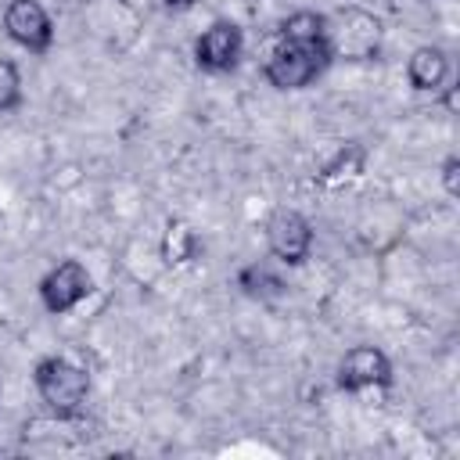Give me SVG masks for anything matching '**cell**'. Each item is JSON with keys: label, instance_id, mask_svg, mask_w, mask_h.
Listing matches in <instances>:
<instances>
[{"label": "cell", "instance_id": "obj_1", "mask_svg": "<svg viewBox=\"0 0 460 460\" xmlns=\"http://www.w3.org/2000/svg\"><path fill=\"white\" fill-rule=\"evenodd\" d=\"M334 47L331 40H316V43H291L280 40V47L270 54L266 61V83L277 90H302L309 86L316 75H323V68L331 65Z\"/></svg>", "mask_w": 460, "mask_h": 460}, {"label": "cell", "instance_id": "obj_8", "mask_svg": "<svg viewBox=\"0 0 460 460\" xmlns=\"http://www.w3.org/2000/svg\"><path fill=\"white\" fill-rule=\"evenodd\" d=\"M406 75L413 83V90H438L449 75V58L438 47H417L406 61Z\"/></svg>", "mask_w": 460, "mask_h": 460}, {"label": "cell", "instance_id": "obj_3", "mask_svg": "<svg viewBox=\"0 0 460 460\" xmlns=\"http://www.w3.org/2000/svg\"><path fill=\"white\" fill-rule=\"evenodd\" d=\"M266 244H270V252H273L280 262L298 266V262L309 255V248H313V226H309V219H305L302 212H295V208H277V212L266 219Z\"/></svg>", "mask_w": 460, "mask_h": 460}, {"label": "cell", "instance_id": "obj_11", "mask_svg": "<svg viewBox=\"0 0 460 460\" xmlns=\"http://www.w3.org/2000/svg\"><path fill=\"white\" fill-rule=\"evenodd\" d=\"M241 288H244L252 298H273V295L284 291L280 277H273L266 266H248V270H241Z\"/></svg>", "mask_w": 460, "mask_h": 460}, {"label": "cell", "instance_id": "obj_2", "mask_svg": "<svg viewBox=\"0 0 460 460\" xmlns=\"http://www.w3.org/2000/svg\"><path fill=\"white\" fill-rule=\"evenodd\" d=\"M36 392L47 402V410H54L58 417H72L83 410L86 395H90V374L61 356H47L36 363Z\"/></svg>", "mask_w": 460, "mask_h": 460}, {"label": "cell", "instance_id": "obj_13", "mask_svg": "<svg viewBox=\"0 0 460 460\" xmlns=\"http://www.w3.org/2000/svg\"><path fill=\"white\" fill-rule=\"evenodd\" d=\"M442 183H446V194H460V158L456 155H449L446 158V165H442Z\"/></svg>", "mask_w": 460, "mask_h": 460}, {"label": "cell", "instance_id": "obj_4", "mask_svg": "<svg viewBox=\"0 0 460 460\" xmlns=\"http://www.w3.org/2000/svg\"><path fill=\"white\" fill-rule=\"evenodd\" d=\"M90 284L93 280H90L86 266L79 259H65L40 280V302L47 313H68L90 295Z\"/></svg>", "mask_w": 460, "mask_h": 460}, {"label": "cell", "instance_id": "obj_7", "mask_svg": "<svg viewBox=\"0 0 460 460\" xmlns=\"http://www.w3.org/2000/svg\"><path fill=\"white\" fill-rule=\"evenodd\" d=\"M374 385H392V363L381 349L374 345H356L341 356L338 363V388L341 392H359V388H374Z\"/></svg>", "mask_w": 460, "mask_h": 460}, {"label": "cell", "instance_id": "obj_12", "mask_svg": "<svg viewBox=\"0 0 460 460\" xmlns=\"http://www.w3.org/2000/svg\"><path fill=\"white\" fill-rule=\"evenodd\" d=\"M18 101H22V79H18V68H14V61H0V111L18 108Z\"/></svg>", "mask_w": 460, "mask_h": 460}, {"label": "cell", "instance_id": "obj_6", "mask_svg": "<svg viewBox=\"0 0 460 460\" xmlns=\"http://www.w3.org/2000/svg\"><path fill=\"white\" fill-rule=\"evenodd\" d=\"M4 29L18 47H25L32 54H43L54 40L50 14L43 11L40 0H11L7 11H4Z\"/></svg>", "mask_w": 460, "mask_h": 460}, {"label": "cell", "instance_id": "obj_10", "mask_svg": "<svg viewBox=\"0 0 460 460\" xmlns=\"http://www.w3.org/2000/svg\"><path fill=\"white\" fill-rule=\"evenodd\" d=\"M194 252H198V237H194V230L187 226V223H169L165 226V237H162V259L169 262V266H180V262H187V259H194Z\"/></svg>", "mask_w": 460, "mask_h": 460}, {"label": "cell", "instance_id": "obj_9", "mask_svg": "<svg viewBox=\"0 0 460 460\" xmlns=\"http://www.w3.org/2000/svg\"><path fill=\"white\" fill-rule=\"evenodd\" d=\"M280 36L291 43H316V40H327V22L316 11H295L284 18Z\"/></svg>", "mask_w": 460, "mask_h": 460}, {"label": "cell", "instance_id": "obj_14", "mask_svg": "<svg viewBox=\"0 0 460 460\" xmlns=\"http://www.w3.org/2000/svg\"><path fill=\"white\" fill-rule=\"evenodd\" d=\"M162 7H172V11H183V7H190L194 0H158Z\"/></svg>", "mask_w": 460, "mask_h": 460}, {"label": "cell", "instance_id": "obj_5", "mask_svg": "<svg viewBox=\"0 0 460 460\" xmlns=\"http://www.w3.org/2000/svg\"><path fill=\"white\" fill-rule=\"evenodd\" d=\"M241 50H244V36H241V25L219 18L212 22L198 40H194V61L198 68L205 72H230L237 61H241Z\"/></svg>", "mask_w": 460, "mask_h": 460}]
</instances>
